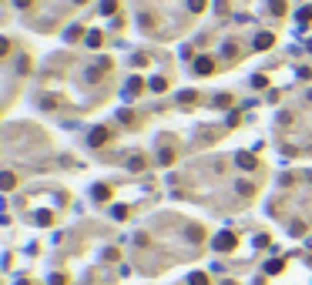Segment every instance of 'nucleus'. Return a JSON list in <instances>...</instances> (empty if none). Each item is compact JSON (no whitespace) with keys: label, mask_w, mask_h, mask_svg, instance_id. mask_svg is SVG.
Here are the masks:
<instances>
[{"label":"nucleus","mask_w":312,"mask_h":285,"mask_svg":"<svg viewBox=\"0 0 312 285\" xmlns=\"http://www.w3.org/2000/svg\"><path fill=\"white\" fill-rule=\"evenodd\" d=\"M0 188H14V175H0Z\"/></svg>","instance_id":"nucleus-7"},{"label":"nucleus","mask_w":312,"mask_h":285,"mask_svg":"<svg viewBox=\"0 0 312 285\" xmlns=\"http://www.w3.org/2000/svg\"><path fill=\"white\" fill-rule=\"evenodd\" d=\"M104 141H108V131H104V128H94V131H91V144H94V148H101Z\"/></svg>","instance_id":"nucleus-1"},{"label":"nucleus","mask_w":312,"mask_h":285,"mask_svg":"<svg viewBox=\"0 0 312 285\" xmlns=\"http://www.w3.org/2000/svg\"><path fill=\"white\" fill-rule=\"evenodd\" d=\"M215 67L208 64V57H198V64H195V74H212Z\"/></svg>","instance_id":"nucleus-4"},{"label":"nucleus","mask_w":312,"mask_h":285,"mask_svg":"<svg viewBox=\"0 0 312 285\" xmlns=\"http://www.w3.org/2000/svg\"><path fill=\"white\" fill-rule=\"evenodd\" d=\"M151 91H158V94H161V91H165V81H161V77H155V81H151Z\"/></svg>","instance_id":"nucleus-8"},{"label":"nucleus","mask_w":312,"mask_h":285,"mask_svg":"<svg viewBox=\"0 0 312 285\" xmlns=\"http://www.w3.org/2000/svg\"><path fill=\"white\" fill-rule=\"evenodd\" d=\"M17 7H31V0H17Z\"/></svg>","instance_id":"nucleus-10"},{"label":"nucleus","mask_w":312,"mask_h":285,"mask_svg":"<svg viewBox=\"0 0 312 285\" xmlns=\"http://www.w3.org/2000/svg\"><path fill=\"white\" fill-rule=\"evenodd\" d=\"M232 245H235V238H232V235H218V238H215V248H218V252L232 248Z\"/></svg>","instance_id":"nucleus-3"},{"label":"nucleus","mask_w":312,"mask_h":285,"mask_svg":"<svg viewBox=\"0 0 312 285\" xmlns=\"http://www.w3.org/2000/svg\"><path fill=\"white\" fill-rule=\"evenodd\" d=\"M235 161L245 168V171H252V168H255V158H252V154H245V151H242V154H235Z\"/></svg>","instance_id":"nucleus-2"},{"label":"nucleus","mask_w":312,"mask_h":285,"mask_svg":"<svg viewBox=\"0 0 312 285\" xmlns=\"http://www.w3.org/2000/svg\"><path fill=\"white\" fill-rule=\"evenodd\" d=\"M188 11H191V14H198V11H205V0H188Z\"/></svg>","instance_id":"nucleus-6"},{"label":"nucleus","mask_w":312,"mask_h":285,"mask_svg":"<svg viewBox=\"0 0 312 285\" xmlns=\"http://www.w3.org/2000/svg\"><path fill=\"white\" fill-rule=\"evenodd\" d=\"M255 47H258V51L272 47V34H258V37H255Z\"/></svg>","instance_id":"nucleus-5"},{"label":"nucleus","mask_w":312,"mask_h":285,"mask_svg":"<svg viewBox=\"0 0 312 285\" xmlns=\"http://www.w3.org/2000/svg\"><path fill=\"white\" fill-rule=\"evenodd\" d=\"M7 51H11V44H7V41L0 37V54H7Z\"/></svg>","instance_id":"nucleus-9"}]
</instances>
